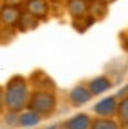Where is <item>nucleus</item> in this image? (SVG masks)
<instances>
[{
    "mask_svg": "<svg viewBox=\"0 0 128 129\" xmlns=\"http://www.w3.org/2000/svg\"><path fill=\"white\" fill-rule=\"evenodd\" d=\"M92 96L94 95L91 93V90L84 84H78L69 92V101H70V104L75 106V107L84 106L86 103H89V101L92 100Z\"/></svg>",
    "mask_w": 128,
    "mask_h": 129,
    "instance_id": "obj_4",
    "label": "nucleus"
},
{
    "mask_svg": "<svg viewBox=\"0 0 128 129\" xmlns=\"http://www.w3.org/2000/svg\"><path fill=\"white\" fill-rule=\"evenodd\" d=\"M30 84L24 76L16 75L8 79L3 89V104L5 110L10 114H17L20 110L27 109L30 101Z\"/></svg>",
    "mask_w": 128,
    "mask_h": 129,
    "instance_id": "obj_1",
    "label": "nucleus"
},
{
    "mask_svg": "<svg viewBox=\"0 0 128 129\" xmlns=\"http://www.w3.org/2000/svg\"><path fill=\"white\" fill-rule=\"evenodd\" d=\"M39 25V19L38 17H34L33 14H30L28 11H25V13H22L20 14V17H19V22H17V28H19L20 31H24V33H27V31H31V30H34L36 26Z\"/></svg>",
    "mask_w": 128,
    "mask_h": 129,
    "instance_id": "obj_11",
    "label": "nucleus"
},
{
    "mask_svg": "<svg viewBox=\"0 0 128 129\" xmlns=\"http://www.w3.org/2000/svg\"><path fill=\"white\" fill-rule=\"evenodd\" d=\"M91 124H92V118L88 114H77L66 120L61 124V129H91Z\"/></svg>",
    "mask_w": 128,
    "mask_h": 129,
    "instance_id": "obj_8",
    "label": "nucleus"
},
{
    "mask_svg": "<svg viewBox=\"0 0 128 129\" xmlns=\"http://www.w3.org/2000/svg\"><path fill=\"white\" fill-rule=\"evenodd\" d=\"M3 3L10 6H20L24 3V0H3Z\"/></svg>",
    "mask_w": 128,
    "mask_h": 129,
    "instance_id": "obj_15",
    "label": "nucleus"
},
{
    "mask_svg": "<svg viewBox=\"0 0 128 129\" xmlns=\"http://www.w3.org/2000/svg\"><path fill=\"white\" fill-rule=\"evenodd\" d=\"M67 11L74 19H83L89 16V3L84 0H69Z\"/></svg>",
    "mask_w": 128,
    "mask_h": 129,
    "instance_id": "obj_10",
    "label": "nucleus"
},
{
    "mask_svg": "<svg viewBox=\"0 0 128 129\" xmlns=\"http://www.w3.org/2000/svg\"><path fill=\"white\" fill-rule=\"evenodd\" d=\"M84 2H88V3H91V2H94V0H84Z\"/></svg>",
    "mask_w": 128,
    "mask_h": 129,
    "instance_id": "obj_18",
    "label": "nucleus"
},
{
    "mask_svg": "<svg viewBox=\"0 0 128 129\" xmlns=\"http://www.w3.org/2000/svg\"><path fill=\"white\" fill-rule=\"evenodd\" d=\"M117 106H119V100L116 95L113 96H106L102 98L98 103L94 106V114L97 117H105V118H111L117 114Z\"/></svg>",
    "mask_w": 128,
    "mask_h": 129,
    "instance_id": "obj_3",
    "label": "nucleus"
},
{
    "mask_svg": "<svg viewBox=\"0 0 128 129\" xmlns=\"http://www.w3.org/2000/svg\"><path fill=\"white\" fill-rule=\"evenodd\" d=\"M106 14H108V5H103L97 0L89 3V16L94 20H102L103 17H106Z\"/></svg>",
    "mask_w": 128,
    "mask_h": 129,
    "instance_id": "obj_13",
    "label": "nucleus"
},
{
    "mask_svg": "<svg viewBox=\"0 0 128 129\" xmlns=\"http://www.w3.org/2000/svg\"><path fill=\"white\" fill-rule=\"evenodd\" d=\"M91 129H122V124L111 118H105V117H98L95 120H92Z\"/></svg>",
    "mask_w": 128,
    "mask_h": 129,
    "instance_id": "obj_12",
    "label": "nucleus"
},
{
    "mask_svg": "<svg viewBox=\"0 0 128 129\" xmlns=\"http://www.w3.org/2000/svg\"><path fill=\"white\" fill-rule=\"evenodd\" d=\"M22 11L19 6H10V5H3L0 10V22L5 26H16L19 22Z\"/></svg>",
    "mask_w": 128,
    "mask_h": 129,
    "instance_id": "obj_6",
    "label": "nucleus"
},
{
    "mask_svg": "<svg viewBox=\"0 0 128 129\" xmlns=\"http://www.w3.org/2000/svg\"><path fill=\"white\" fill-rule=\"evenodd\" d=\"M5 110V104H3V89L0 87V114Z\"/></svg>",
    "mask_w": 128,
    "mask_h": 129,
    "instance_id": "obj_16",
    "label": "nucleus"
},
{
    "mask_svg": "<svg viewBox=\"0 0 128 129\" xmlns=\"http://www.w3.org/2000/svg\"><path fill=\"white\" fill-rule=\"evenodd\" d=\"M86 86L91 90V93H92L94 96H97V95H102V93H105V92H108L109 89H111L113 87V81L108 76H105V75H100V76L92 78Z\"/></svg>",
    "mask_w": 128,
    "mask_h": 129,
    "instance_id": "obj_7",
    "label": "nucleus"
},
{
    "mask_svg": "<svg viewBox=\"0 0 128 129\" xmlns=\"http://www.w3.org/2000/svg\"><path fill=\"white\" fill-rule=\"evenodd\" d=\"M56 106H58V100H56L55 92H52V90H34L30 95V101H28L27 109L34 110L42 118H49L55 114Z\"/></svg>",
    "mask_w": 128,
    "mask_h": 129,
    "instance_id": "obj_2",
    "label": "nucleus"
},
{
    "mask_svg": "<svg viewBox=\"0 0 128 129\" xmlns=\"http://www.w3.org/2000/svg\"><path fill=\"white\" fill-rule=\"evenodd\" d=\"M25 11H28L38 19H44V17H47L50 11V3H49V0H27Z\"/></svg>",
    "mask_w": 128,
    "mask_h": 129,
    "instance_id": "obj_5",
    "label": "nucleus"
},
{
    "mask_svg": "<svg viewBox=\"0 0 128 129\" xmlns=\"http://www.w3.org/2000/svg\"><path fill=\"white\" fill-rule=\"evenodd\" d=\"M97 2H100V3H103V5H111L113 2H116V0H97Z\"/></svg>",
    "mask_w": 128,
    "mask_h": 129,
    "instance_id": "obj_17",
    "label": "nucleus"
},
{
    "mask_svg": "<svg viewBox=\"0 0 128 129\" xmlns=\"http://www.w3.org/2000/svg\"><path fill=\"white\" fill-rule=\"evenodd\" d=\"M119 117V123L128 126V95L123 96L120 101H119V106H117V114Z\"/></svg>",
    "mask_w": 128,
    "mask_h": 129,
    "instance_id": "obj_14",
    "label": "nucleus"
},
{
    "mask_svg": "<svg viewBox=\"0 0 128 129\" xmlns=\"http://www.w3.org/2000/svg\"><path fill=\"white\" fill-rule=\"evenodd\" d=\"M14 115H16V124L20 126V127L34 126V124H38L42 120V117L39 114H36L34 110H31V109H27V110L24 109V110H20V112L14 114Z\"/></svg>",
    "mask_w": 128,
    "mask_h": 129,
    "instance_id": "obj_9",
    "label": "nucleus"
}]
</instances>
